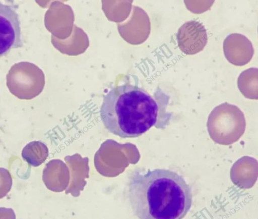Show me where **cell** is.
<instances>
[{
  "instance_id": "obj_1",
  "label": "cell",
  "mask_w": 258,
  "mask_h": 219,
  "mask_svg": "<svg viewBox=\"0 0 258 219\" xmlns=\"http://www.w3.org/2000/svg\"><path fill=\"white\" fill-rule=\"evenodd\" d=\"M126 194L139 219H182L192 203L191 189L184 178L164 169H135L128 178Z\"/></svg>"
},
{
  "instance_id": "obj_2",
  "label": "cell",
  "mask_w": 258,
  "mask_h": 219,
  "mask_svg": "<svg viewBox=\"0 0 258 219\" xmlns=\"http://www.w3.org/2000/svg\"><path fill=\"white\" fill-rule=\"evenodd\" d=\"M158 104L147 92L125 83L112 87L104 96L100 108L105 128L122 138L138 137L156 124Z\"/></svg>"
},
{
  "instance_id": "obj_3",
  "label": "cell",
  "mask_w": 258,
  "mask_h": 219,
  "mask_svg": "<svg viewBox=\"0 0 258 219\" xmlns=\"http://www.w3.org/2000/svg\"><path fill=\"white\" fill-rule=\"evenodd\" d=\"M207 126L213 141L228 145L238 141L244 134L246 121L244 114L238 106L226 102L211 111Z\"/></svg>"
},
{
  "instance_id": "obj_4",
  "label": "cell",
  "mask_w": 258,
  "mask_h": 219,
  "mask_svg": "<svg viewBox=\"0 0 258 219\" xmlns=\"http://www.w3.org/2000/svg\"><path fill=\"white\" fill-rule=\"evenodd\" d=\"M23 45L21 22L15 8L0 2V57Z\"/></svg>"
},
{
  "instance_id": "obj_5",
  "label": "cell",
  "mask_w": 258,
  "mask_h": 219,
  "mask_svg": "<svg viewBox=\"0 0 258 219\" xmlns=\"http://www.w3.org/2000/svg\"><path fill=\"white\" fill-rule=\"evenodd\" d=\"M176 39L180 50L184 54L192 55L204 48L208 38L204 25L199 21L191 20L180 27Z\"/></svg>"
},
{
  "instance_id": "obj_6",
  "label": "cell",
  "mask_w": 258,
  "mask_h": 219,
  "mask_svg": "<svg viewBox=\"0 0 258 219\" xmlns=\"http://www.w3.org/2000/svg\"><path fill=\"white\" fill-rule=\"evenodd\" d=\"M223 49L227 61L236 66L248 64L254 54L251 41L245 36L236 33H231L225 38Z\"/></svg>"
},
{
  "instance_id": "obj_7",
  "label": "cell",
  "mask_w": 258,
  "mask_h": 219,
  "mask_svg": "<svg viewBox=\"0 0 258 219\" xmlns=\"http://www.w3.org/2000/svg\"><path fill=\"white\" fill-rule=\"evenodd\" d=\"M258 69L250 68L242 72L237 80L238 87L243 95L248 98H257Z\"/></svg>"
},
{
  "instance_id": "obj_8",
  "label": "cell",
  "mask_w": 258,
  "mask_h": 219,
  "mask_svg": "<svg viewBox=\"0 0 258 219\" xmlns=\"http://www.w3.org/2000/svg\"><path fill=\"white\" fill-rule=\"evenodd\" d=\"M48 150L44 144L38 141H33L27 144L22 151V157L28 165L38 167L47 157Z\"/></svg>"
},
{
  "instance_id": "obj_9",
  "label": "cell",
  "mask_w": 258,
  "mask_h": 219,
  "mask_svg": "<svg viewBox=\"0 0 258 219\" xmlns=\"http://www.w3.org/2000/svg\"><path fill=\"white\" fill-rule=\"evenodd\" d=\"M12 183V178L9 170L0 168V199L6 196L10 192Z\"/></svg>"
},
{
  "instance_id": "obj_10",
  "label": "cell",
  "mask_w": 258,
  "mask_h": 219,
  "mask_svg": "<svg viewBox=\"0 0 258 219\" xmlns=\"http://www.w3.org/2000/svg\"><path fill=\"white\" fill-rule=\"evenodd\" d=\"M184 2L188 10L194 13L200 14L209 9L214 1H184Z\"/></svg>"
},
{
  "instance_id": "obj_11",
  "label": "cell",
  "mask_w": 258,
  "mask_h": 219,
  "mask_svg": "<svg viewBox=\"0 0 258 219\" xmlns=\"http://www.w3.org/2000/svg\"><path fill=\"white\" fill-rule=\"evenodd\" d=\"M0 219H16L14 210L11 208L0 207Z\"/></svg>"
}]
</instances>
